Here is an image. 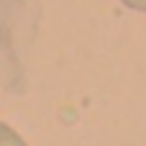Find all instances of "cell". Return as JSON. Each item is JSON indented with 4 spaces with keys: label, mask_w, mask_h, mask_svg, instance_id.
Masks as SVG:
<instances>
[{
    "label": "cell",
    "mask_w": 146,
    "mask_h": 146,
    "mask_svg": "<svg viewBox=\"0 0 146 146\" xmlns=\"http://www.w3.org/2000/svg\"><path fill=\"white\" fill-rule=\"evenodd\" d=\"M126 8H131V10H141V13H146V0H121Z\"/></svg>",
    "instance_id": "cell-2"
},
{
    "label": "cell",
    "mask_w": 146,
    "mask_h": 146,
    "mask_svg": "<svg viewBox=\"0 0 146 146\" xmlns=\"http://www.w3.org/2000/svg\"><path fill=\"white\" fill-rule=\"evenodd\" d=\"M0 146H26V141L5 123H0Z\"/></svg>",
    "instance_id": "cell-1"
}]
</instances>
